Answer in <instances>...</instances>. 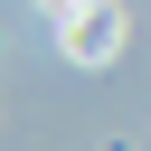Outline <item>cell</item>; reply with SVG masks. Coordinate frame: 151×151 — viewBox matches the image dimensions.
I'll list each match as a JSON object with an SVG mask.
<instances>
[{
  "mask_svg": "<svg viewBox=\"0 0 151 151\" xmlns=\"http://www.w3.org/2000/svg\"><path fill=\"white\" fill-rule=\"evenodd\" d=\"M113 38H123V28H113V19H104V9H94V19H76V28H66V47H76V57H113Z\"/></svg>",
  "mask_w": 151,
  "mask_h": 151,
  "instance_id": "cell-1",
  "label": "cell"
}]
</instances>
